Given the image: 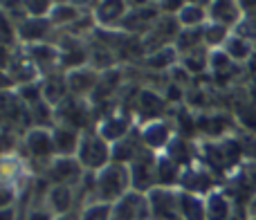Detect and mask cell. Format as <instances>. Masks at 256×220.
I'll return each mask as SVG.
<instances>
[{"label": "cell", "instance_id": "1", "mask_svg": "<svg viewBox=\"0 0 256 220\" xmlns=\"http://www.w3.org/2000/svg\"><path fill=\"white\" fill-rule=\"evenodd\" d=\"M94 182H97V200L99 202L115 204L122 200L128 191H132L130 182V168L126 164L110 162L106 168L94 173Z\"/></svg>", "mask_w": 256, "mask_h": 220}, {"label": "cell", "instance_id": "2", "mask_svg": "<svg viewBox=\"0 0 256 220\" xmlns=\"http://www.w3.org/2000/svg\"><path fill=\"white\" fill-rule=\"evenodd\" d=\"M76 160L81 162V166L90 173H99L102 168H106L112 162V144H108L102 135L97 132V128H90L81 135V144L76 150Z\"/></svg>", "mask_w": 256, "mask_h": 220}, {"label": "cell", "instance_id": "3", "mask_svg": "<svg viewBox=\"0 0 256 220\" xmlns=\"http://www.w3.org/2000/svg\"><path fill=\"white\" fill-rule=\"evenodd\" d=\"M56 48H58V68L63 72L90 66V45L79 36L63 32L56 40Z\"/></svg>", "mask_w": 256, "mask_h": 220}, {"label": "cell", "instance_id": "4", "mask_svg": "<svg viewBox=\"0 0 256 220\" xmlns=\"http://www.w3.org/2000/svg\"><path fill=\"white\" fill-rule=\"evenodd\" d=\"M54 117H56V124L86 132L90 130V124H92V104L88 99H79L70 94L61 106L54 108Z\"/></svg>", "mask_w": 256, "mask_h": 220}, {"label": "cell", "instance_id": "5", "mask_svg": "<svg viewBox=\"0 0 256 220\" xmlns=\"http://www.w3.org/2000/svg\"><path fill=\"white\" fill-rule=\"evenodd\" d=\"M22 148H25L27 158L43 162L45 168L50 166L54 158H56V148H54V137L52 128H36L32 126L22 137Z\"/></svg>", "mask_w": 256, "mask_h": 220}, {"label": "cell", "instance_id": "6", "mask_svg": "<svg viewBox=\"0 0 256 220\" xmlns=\"http://www.w3.org/2000/svg\"><path fill=\"white\" fill-rule=\"evenodd\" d=\"M86 168L81 166V162L76 158H54L50 162V166L45 168V178L50 184H63V186H76L81 184V180L86 178Z\"/></svg>", "mask_w": 256, "mask_h": 220}, {"label": "cell", "instance_id": "7", "mask_svg": "<svg viewBox=\"0 0 256 220\" xmlns=\"http://www.w3.org/2000/svg\"><path fill=\"white\" fill-rule=\"evenodd\" d=\"M148 207L150 220H182L180 214V191L155 186L148 191Z\"/></svg>", "mask_w": 256, "mask_h": 220}, {"label": "cell", "instance_id": "8", "mask_svg": "<svg viewBox=\"0 0 256 220\" xmlns=\"http://www.w3.org/2000/svg\"><path fill=\"white\" fill-rule=\"evenodd\" d=\"M160 18H162V9H160L158 2L148 4V7H142V9H128V14L124 16V20L120 22L117 30L126 32L130 36H137V38H144L155 27V22Z\"/></svg>", "mask_w": 256, "mask_h": 220}, {"label": "cell", "instance_id": "9", "mask_svg": "<svg viewBox=\"0 0 256 220\" xmlns=\"http://www.w3.org/2000/svg\"><path fill=\"white\" fill-rule=\"evenodd\" d=\"M128 168H130L132 191L148 194V191H153L158 186V155L153 150L142 153Z\"/></svg>", "mask_w": 256, "mask_h": 220}, {"label": "cell", "instance_id": "10", "mask_svg": "<svg viewBox=\"0 0 256 220\" xmlns=\"http://www.w3.org/2000/svg\"><path fill=\"white\" fill-rule=\"evenodd\" d=\"M166 102L168 99L164 94L155 92L150 88H142L135 94V99H132V108H135V114L140 117L142 124H148V122H155V119H164Z\"/></svg>", "mask_w": 256, "mask_h": 220}, {"label": "cell", "instance_id": "11", "mask_svg": "<svg viewBox=\"0 0 256 220\" xmlns=\"http://www.w3.org/2000/svg\"><path fill=\"white\" fill-rule=\"evenodd\" d=\"M112 220H150L148 196L128 191L124 198L112 204Z\"/></svg>", "mask_w": 256, "mask_h": 220}, {"label": "cell", "instance_id": "12", "mask_svg": "<svg viewBox=\"0 0 256 220\" xmlns=\"http://www.w3.org/2000/svg\"><path fill=\"white\" fill-rule=\"evenodd\" d=\"M97 132L108 142V144H117L120 140H124L132 132V117L126 110H115L108 112L99 119Z\"/></svg>", "mask_w": 256, "mask_h": 220}, {"label": "cell", "instance_id": "13", "mask_svg": "<svg viewBox=\"0 0 256 220\" xmlns=\"http://www.w3.org/2000/svg\"><path fill=\"white\" fill-rule=\"evenodd\" d=\"M180 191L194 196H209L216 191V176L207 166H196V164L189 168H182Z\"/></svg>", "mask_w": 256, "mask_h": 220}, {"label": "cell", "instance_id": "14", "mask_svg": "<svg viewBox=\"0 0 256 220\" xmlns=\"http://www.w3.org/2000/svg\"><path fill=\"white\" fill-rule=\"evenodd\" d=\"M45 207L54 214L56 218L74 214V204H76V191L72 186H63V184H50L45 191Z\"/></svg>", "mask_w": 256, "mask_h": 220}, {"label": "cell", "instance_id": "15", "mask_svg": "<svg viewBox=\"0 0 256 220\" xmlns=\"http://www.w3.org/2000/svg\"><path fill=\"white\" fill-rule=\"evenodd\" d=\"M66 74H68V88H70L72 97L86 99V97H92L94 94L102 72H97L94 68L86 66V68H76V70L66 72Z\"/></svg>", "mask_w": 256, "mask_h": 220}, {"label": "cell", "instance_id": "16", "mask_svg": "<svg viewBox=\"0 0 256 220\" xmlns=\"http://www.w3.org/2000/svg\"><path fill=\"white\" fill-rule=\"evenodd\" d=\"M142 132V140H144V146L148 150H166V146L171 144V140L176 135H173V126L171 122H166V119H155V122H148V124H142L140 128Z\"/></svg>", "mask_w": 256, "mask_h": 220}, {"label": "cell", "instance_id": "17", "mask_svg": "<svg viewBox=\"0 0 256 220\" xmlns=\"http://www.w3.org/2000/svg\"><path fill=\"white\" fill-rule=\"evenodd\" d=\"M207 14L212 22H218V25L225 27H238V22L245 18V9L240 4V0H212L207 4Z\"/></svg>", "mask_w": 256, "mask_h": 220}, {"label": "cell", "instance_id": "18", "mask_svg": "<svg viewBox=\"0 0 256 220\" xmlns=\"http://www.w3.org/2000/svg\"><path fill=\"white\" fill-rule=\"evenodd\" d=\"M40 90H43V102L50 104L52 108L61 106L68 97H70V88H68V74L63 70H54L43 76L40 81Z\"/></svg>", "mask_w": 256, "mask_h": 220}, {"label": "cell", "instance_id": "19", "mask_svg": "<svg viewBox=\"0 0 256 220\" xmlns=\"http://www.w3.org/2000/svg\"><path fill=\"white\" fill-rule=\"evenodd\" d=\"M126 14H128L126 0H97V4L92 9L94 22L102 27H108V30H117Z\"/></svg>", "mask_w": 256, "mask_h": 220}, {"label": "cell", "instance_id": "20", "mask_svg": "<svg viewBox=\"0 0 256 220\" xmlns=\"http://www.w3.org/2000/svg\"><path fill=\"white\" fill-rule=\"evenodd\" d=\"M52 30H56V27L52 25L50 18H32V16H27L16 25L18 38H20L22 43H27V45L45 43V38L52 34Z\"/></svg>", "mask_w": 256, "mask_h": 220}, {"label": "cell", "instance_id": "21", "mask_svg": "<svg viewBox=\"0 0 256 220\" xmlns=\"http://www.w3.org/2000/svg\"><path fill=\"white\" fill-rule=\"evenodd\" d=\"M81 135H84V132L76 130V128L56 124V126L52 128L56 158H76V150H79V144H81Z\"/></svg>", "mask_w": 256, "mask_h": 220}, {"label": "cell", "instance_id": "22", "mask_svg": "<svg viewBox=\"0 0 256 220\" xmlns=\"http://www.w3.org/2000/svg\"><path fill=\"white\" fill-rule=\"evenodd\" d=\"M166 155L168 160L178 164L182 168H189L194 166V160H198V146L189 140V137H182V135H176L171 140V144L166 146Z\"/></svg>", "mask_w": 256, "mask_h": 220}, {"label": "cell", "instance_id": "23", "mask_svg": "<svg viewBox=\"0 0 256 220\" xmlns=\"http://www.w3.org/2000/svg\"><path fill=\"white\" fill-rule=\"evenodd\" d=\"M232 124H234V119L225 112L200 114V117H196V130H200L207 137H214V140H222V135L232 128Z\"/></svg>", "mask_w": 256, "mask_h": 220}, {"label": "cell", "instance_id": "24", "mask_svg": "<svg viewBox=\"0 0 256 220\" xmlns=\"http://www.w3.org/2000/svg\"><path fill=\"white\" fill-rule=\"evenodd\" d=\"M207 204V220H234V200L227 191L216 189L204 198Z\"/></svg>", "mask_w": 256, "mask_h": 220}, {"label": "cell", "instance_id": "25", "mask_svg": "<svg viewBox=\"0 0 256 220\" xmlns=\"http://www.w3.org/2000/svg\"><path fill=\"white\" fill-rule=\"evenodd\" d=\"M122 81H124L122 79V70H117V68H112V70H108V72H102L97 90H94V94L90 97L94 106H99V104H104V102H110L117 90L122 88Z\"/></svg>", "mask_w": 256, "mask_h": 220}, {"label": "cell", "instance_id": "26", "mask_svg": "<svg viewBox=\"0 0 256 220\" xmlns=\"http://www.w3.org/2000/svg\"><path fill=\"white\" fill-rule=\"evenodd\" d=\"M176 18L182 25V30H194V27H202L209 22L207 7L198 2H189V0L182 4V9L176 14Z\"/></svg>", "mask_w": 256, "mask_h": 220}, {"label": "cell", "instance_id": "27", "mask_svg": "<svg viewBox=\"0 0 256 220\" xmlns=\"http://www.w3.org/2000/svg\"><path fill=\"white\" fill-rule=\"evenodd\" d=\"M222 50H225L227 56H230L234 63H248L250 58L256 54L254 40L245 38V36H240V34L230 36V38H227V43L222 45Z\"/></svg>", "mask_w": 256, "mask_h": 220}, {"label": "cell", "instance_id": "28", "mask_svg": "<svg viewBox=\"0 0 256 220\" xmlns=\"http://www.w3.org/2000/svg\"><path fill=\"white\" fill-rule=\"evenodd\" d=\"M84 14H86L84 9H79L76 4L66 2V0H63V2L54 4L52 14H50V20H52V25L56 27V30H70V27L74 25Z\"/></svg>", "mask_w": 256, "mask_h": 220}, {"label": "cell", "instance_id": "29", "mask_svg": "<svg viewBox=\"0 0 256 220\" xmlns=\"http://www.w3.org/2000/svg\"><path fill=\"white\" fill-rule=\"evenodd\" d=\"M178 63H180V54H178L176 48H164V50H158V52H148L142 58V66L146 70H171Z\"/></svg>", "mask_w": 256, "mask_h": 220}, {"label": "cell", "instance_id": "30", "mask_svg": "<svg viewBox=\"0 0 256 220\" xmlns=\"http://www.w3.org/2000/svg\"><path fill=\"white\" fill-rule=\"evenodd\" d=\"M180 214L182 220H207V204L200 196L180 191Z\"/></svg>", "mask_w": 256, "mask_h": 220}, {"label": "cell", "instance_id": "31", "mask_svg": "<svg viewBox=\"0 0 256 220\" xmlns=\"http://www.w3.org/2000/svg\"><path fill=\"white\" fill-rule=\"evenodd\" d=\"M180 178H182V166H178L166 155H160L158 158V186H164V189L180 186Z\"/></svg>", "mask_w": 256, "mask_h": 220}, {"label": "cell", "instance_id": "32", "mask_svg": "<svg viewBox=\"0 0 256 220\" xmlns=\"http://www.w3.org/2000/svg\"><path fill=\"white\" fill-rule=\"evenodd\" d=\"M209 52H212V50L200 48V50H196V52L184 54V56H180V66L184 68L191 76H194V74H202V72L209 68Z\"/></svg>", "mask_w": 256, "mask_h": 220}, {"label": "cell", "instance_id": "33", "mask_svg": "<svg viewBox=\"0 0 256 220\" xmlns=\"http://www.w3.org/2000/svg\"><path fill=\"white\" fill-rule=\"evenodd\" d=\"M227 38H230V27L218 25V22H212V20L204 25V48L216 50L220 45H225Z\"/></svg>", "mask_w": 256, "mask_h": 220}, {"label": "cell", "instance_id": "34", "mask_svg": "<svg viewBox=\"0 0 256 220\" xmlns=\"http://www.w3.org/2000/svg\"><path fill=\"white\" fill-rule=\"evenodd\" d=\"M79 220H112V204L108 202H90L81 207Z\"/></svg>", "mask_w": 256, "mask_h": 220}, {"label": "cell", "instance_id": "35", "mask_svg": "<svg viewBox=\"0 0 256 220\" xmlns=\"http://www.w3.org/2000/svg\"><path fill=\"white\" fill-rule=\"evenodd\" d=\"M22 2V12L25 16L32 18H50L56 0H20Z\"/></svg>", "mask_w": 256, "mask_h": 220}, {"label": "cell", "instance_id": "36", "mask_svg": "<svg viewBox=\"0 0 256 220\" xmlns=\"http://www.w3.org/2000/svg\"><path fill=\"white\" fill-rule=\"evenodd\" d=\"M25 220H56V216H54L45 204H36V207H32L30 212H27Z\"/></svg>", "mask_w": 256, "mask_h": 220}, {"label": "cell", "instance_id": "37", "mask_svg": "<svg viewBox=\"0 0 256 220\" xmlns=\"http://www.w3.org/2000/svg\"><path fill=\"white\" fill-rule=\"evenodd\" d=\"M238 140H240V146H243V155L245 158H252L256 162V137L245 135V137H238Z\"/></svg>", "mask_w": 256, "mask_h": 220}, {"label": "cell", "instance_id": "38", "mask_svg": "<svg viewBox=\"0 0 256 220\" xmlns=\"http://www.w3.org/2000/svg\"><path fill=\"white\" fill-rule=\"evenodd\" d=\"M155 0H126L128 9H142V7H148V4H153Z\"/></svg>", "mask_w": 256, "mask_h": 220}, {"label": "cell", "instance_id": "39", "mask_svg": "<svg viewBox=\"0 0 256 220\" xmlns=\"http://www.w3.org/2000/svg\"><path fill=\"white\" fill-rule=\"evenodd\" d=\"M14 216H16V209H14V207L2 209V220H14Z\"/></svg>", "mask_w": 256, "mask_h": 220}, {"label": "cell", "instance_id": "40", "mask_svg": "<svg viewBox=\"0 0 256 220\" xmlns=\"http://www.w3.org/2000/svg\"><path fill=\"white\" fill-rule=\"evenodd\" d=\"M248 214H250V218H256V196L252 200H250V204H248Z\"/></svg>", "mask_w": 256, "mask_h": 220}, {"label": "cell", "instance_id": "41", "mask_svg": "<svg viewBox=\"0 0 256 220\" xmlns=\"http://www.w3.org/2000/svg\"><path fill=\"white\" fill-rule=\"evenodd\" d=\"M248 220H256V218H248Z\"/></svg>", "mask_w": 256, "mask_h": 220}, {"label": "cell", "instance_id": "42", "mask_svg": "<svg viewBox=\"0 0 256 220\" xmlns=\"http://www.w3.org/2000/svg\"><path fill=\"white\" fill-rule=\"evenodd\" d=\"M155 2H160V0H155Z\"/></svg>", "mask_w": 256, "mask_h": 220}]
</instances>
